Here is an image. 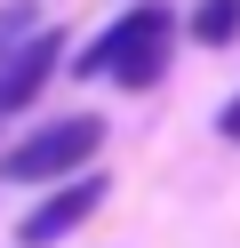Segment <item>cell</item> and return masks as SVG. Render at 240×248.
Returning a JSON list of instances; mask_svg holds the SVG:
<instances>
[{"instance_id":"6da1fadb","label":"cell","mask_w":240,"mask_h":248,"mask_svg":"<svg viewBox=\"0 0 240 248\" xmlns=\"http://www.w3.org/2000/svg\"><path fill=\"white\" fill-rule=\"evenodd\" d=\"M176 32H184V16H176L168 0H136V8H120V16H112L104 32L80 48V72H88V80L128 88V96H144V88H160V80H168Z\"/></svg>"},{"instance_id":"7a4b0ae2","label":"cell","mask_w":240,"mask_h":248,"mask_svg":"<svg viewBox=\"0 0 240 248\" xmlns=\"http://www.w3.org/2000/svg\"><path fill=\"white\" fill-rule=\"evenodd\" d=\"M96 144H104V120H96V112L40 120L24 144L0 152V176H8V184H64V176H80V168L96 160Z\"/></svg>"},{"instance_id":"3957f363","label":"cell","mask_w":240,"mask_h":248,"mask_svg":"<svg viewBox=\"0 0 240 248\" xmlns=\"http://www.w3.org/2000/svg\"><path fill=\"white\" fill-rule=\"evenodd\" d=\"M104 192H112V176H104V168H80V176L48 184V192H40V208L16 224V248H56L64 232H80L96 208H104Z\"/></svg>"},{"instance_id":"277c9868","label":"cell","mask_w":240,"mask_h":248,"mask_svg":"<svg viewBox=\"0 0 240 248\" xmlns=\"http://www.w3.org/2000/svg\"><path fill=\"white\" fill-rule=\"evenodd\" d=\"M56 72H64V32H56V24H40V32L16 40V56L0 64V112H24Z\"/></svg>"},{"instance_id":"5b68a950","label":"cell","mask_w":240,"mask_h":248,"mask_svg":"<svg viewBox=\"0 0 240 248\" xmlns=\"http://www.w3.org/2000/svg\"><path fill=\"white\" fill-rule=\"evenodd\" d=\"M184 32L208 40V48H232V40H240V0H200V8L184 16Z\"/></svg>"},{"instance_id":"8992f818","label":"cell","mask_w":240,"mask_h":248,"mask_svg":"<svg viewBox=\"0 0 240 248\" xmlns=\"http://www.w3.org/2000/svg\"><path fill=\"white\" fill-rule=\"evenodd\" d=\"M32 32H40V8H32V0H8V8H0V64H8L16 40H32Z\"/></svg>"},{"instance_id":"52a82bcc","label":"cell","mask_w":240,"mask_h":248,"mask_svg":"<svg viewBox=\"0 0 240 248\" xmlns=\"http://www.w3.org/2000/svg\"><path fill=\"white\" fill-rule=\"evenodd\" d=\"M216 136H224V144H240V96H232V104L216 112Z\"/></svg>"}]
</instances>
